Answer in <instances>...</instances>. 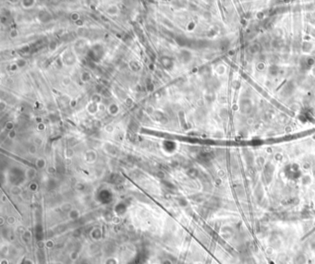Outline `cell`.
<instances>
[{"instance_id": "3957f363", "label": "cell", "mask_w": 315, "mask_h": 264, "mask_svg": "<svg viewBox=\"0 0 315 264\" xmlns=\"http://www.w3.org/2000/svg\"><path fill=\"white\" fill-rule=\"evenodd\" d=\"M292 91H293V87H292L290 84H287L286 87L284 88V93H285L286 95L292 93Z\"/></svg>"}, {"instance_id": "6da1fadb", "label": "cell", "mask_w": 315, "mask_h": 264, "mask_svg": "<svg viewBox=\"0 0 315 264\" xmlns=\"http://www.w3.org/2000/svg\"><path fill=\"white\" fill-rule=\"evenodd\" d=\"M240 109L243 113H248L251 109V104L248 100H244L240 103Z\"/></svg>"}, {"instance_id": "277c9868", "label": "cell", "mask_w": 315, "mask_h": 264, "mask_svg": "<svg viewBox=\"0 0 315 264\" xmlns=\"http://www.w3.org/2000/svg\"><path fill=\"white\" fill-rule=\"evenodd\" d=\"M258 48H259V47H258L257 45H253L251 47V53H256V52L259 50Z\"/></svg>"}, {"instance_id": "7a4b0ae2", "label": "cell", "mask_w": 315, "mask_h": 264, "mask_svg": "<svg viewBox=\"0 0 315 264\" xmlns=\"http://www.w3.org/2000/svg\"><path fill=\"white\" fill-rule=\"evenodd\" d=\"M269 70H270V74L274 76V75L278 73V68H277V66H275V65H273V66H271V68H269Z\"/></svg>"}]
</instances>
